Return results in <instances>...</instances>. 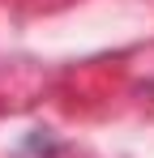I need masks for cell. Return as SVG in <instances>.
Returning <instances> with one entry per match:
<instances>
[]
</instances>
